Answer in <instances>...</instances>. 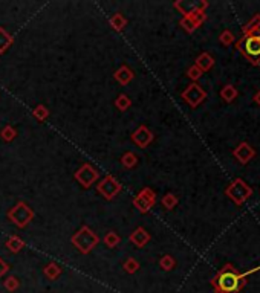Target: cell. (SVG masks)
Wrapping results in <instances>:
<instances>
[{
    "mask_svg": "<svg viewBox=\"0 0 260 293\" xmlns=\"http://www.w3.org/2000/svg\"><path fill=\"white\" fill-rule=\"evenodd\" d=\"M202 70L199 69V68H197V66H190L189 68V70H187V76H189V78L191 80V81H197V80H199L201 78V76H202Z\"/></svg>",
    "mask_w": 260,
    "mask_h": 293,
    "instance_id": "d6a6232c",
    "label": "cell"
},
{
    "mask_svg": "<svg viewBox=\"0 0 260 293\" xmlns=\"http://www.w3.org/2000/svg\"><path fill=\"white\" fill-rule=\"evenodd\" d=\"M126 24H127V19L122 14H119V12H117V14H114L112 17H110V26H112L117 32L124 31Z\"/></svg>",
    "mask_w": 260,
    "mask_h": 293,
    "instance_id": "ffe728a7",
    "label": "cell"
},
{
    "mask_svg": "<svg viewBox=\"0 0 260 293\" xmlns=\"http://www.w3.org/2000/svg\"><path fill=\"white\" fill-rule=\"evenodd\" d=\"M225 194L228 196V199H231L234 203H236L237 206H240L253 196V188L246 185L245 180L236 179L225 189Z\"/></svg>",
    "mask_w": 260,
    "mask_h": 293,
    "instance_id": "277c9868",
    "label": "cell"
},
{
    "mask_svg": "<svg viewBox=\"0 0 260 293\" xmlns=\"http://www.w3.org/2000/svg\"><path fill=\"white\" fill-rule=\"evenodd\" d=\"M71 243L75 246L83 255H88L91 253L96 245L100 243V238L92 231L89 226H81L78 231L71 237Z\"/></svg>",
    "mask_w": 260,
    "mask_h": 293,
    "instance_id": "7a4b0ae2",
    "label": "cell"
},
{
    "mask_svg": "<svg viewBox=\"0 0 260 293\" xmlns=\"http://www.w3.org/2000/svg\"><path fill=\"white\" fill-rule=\"evenodd\" d=\"M220 96H222V99L225 101V103H233V101L237 98V89L234 86H231V84H227V86L222 87Z\"/></svg>",
    "mask_w": 260,
    "mask_h": 293,
    "instance_id": "d6986e66",
    "label": "cell"
},
{
    "mask_svg": "<svg viewBox=\"0 0 260 293\" xmlns=\"http://www.w3.org/2000/svg\"><path fill=\"white\" fill-rule=\"evenodd\" d=\"M161 203H163V206L165 208V209H173V208H176V205L179 203V199H178V196H175L173 193H167L164 197H163V200H161Z\"/></svg>",
    "mask_w": 260,
    "mask_h": 293,
    "instance_id": "d4e9b609",
    "label": "cell"
},
{
    "mask_svg": "<svg viewBox=\"0 0 260 293\" xmlns=\"http://www.w3.org/2000/svg\"><path fill=\"white\" fill-rule=\"evenodd\" d=\"M243 283L245 281L239 278V273L234 270L231 264H227L212 281L216 293H236L237 290H240Z\"/></svg>",
    "mask_w": 260,
    "mask_h": 293,
    "instance_id": "6da1fadb",
    "label": "cell"
},
{
    "mask_svg": "<svg viewBox=\"0 0 260 293\" xmlns=\"http://www.w3.org/2000/svg\"><path fill=\"white\" fill-rule=\"evenodd\" d=\"M121 183L117 180V177L107 174L106 177L96 183V191L100 193L106 200H112L114 197H117V194L121 191Z\"/></svg>",
    "mask_w": 260,
    "mask_h": 293,
    "instance_id": "8992f818",
    "label": "cell"
},
{
    "mask_svg": "<svg viewBox=\"0 0 260 293\" xmlns=\"http://www.w3.org/2000/svg\"><path fill=\"white\" fill-rule=\"evenodd\" d=\"M219 40H220V43H222V45L230 46V45H233V43H234V40H236V37H234V34H233L231 31L225 29L224 32H222V34L219 35Z\"/></svg>",
    "mask_w": 260,
    "mask_h": 293,
    "instance_id": "1f68e13d",
    "label": "cell"
},
{
    "mask_svg": "<svg viewBox=\"0 0 260 293\" xmlns=\"http://www.w3.org/2000/svg\"><path fill=\"white\" fill-rule=\"evenodd\" d=\"M173 6L185 17V16L193 14L196 11H205L208 6V2H205V0H179V2L173 3Z\"/></svg>",
    "mask_w": 260,
    "mask_h": 293,
    "instance_id": "30bf717a",
    "label": "cell"
},
{
    "mask_svg": "<svg viewBox=\"0 0 260 293\" xmlns=\"http://www.w3.org/2000/svg\"><path fill=\"white\" fill-rule=\"evenodd\" d=\"M61 272H63V269H61V267H60L57 263H54V261H51L49 264H46V266H45V269H43L45 276H46L47 279H51V281L57 279V278L61 275Z\"/></svg>",
    "mask_w": 260,
    "mask_h": 293,
    "instance_id": "e0dca14e",
    "label": "cell"
},
{
    "mask_svg": "<svg viewBox=\"0 0 260 293\" xmlns=\"http://www.w3.org/2000/svg\"><path fill=\"white\" fill-rule=\"evenodd\" d=\"M179 24L181 26L187 31V32H193V31H196L197 28L194 26V23H193V20L190 19V17H182L181 19V22H179Z\"/></svg>",
    "mask_w": 260,
    "mask_h": 293,
    "instance_id": "836d02e7",
    "label": "cell"
},
{
    "mask_svg": "<svg viewBox=\"0 0 260 293\" xmlns=\"http://www.w3.org/2000/svg\"><path fill=\"white\" fill-rule=\"evenodd\" d=\"M182 99L187 103L191 109H196L201 103H204L205 98H207V92L204 89L197 84V83H191L185 90L181 93Z\"/></svg>",
    "mask_w": 260,
    "mask_h": 293,
    "instance_id": "ba28073f",
    "label": "cell"
},
{
    "mask_svg": "<svg viewBox=\"0 0 260 293\" xmlns=\"http://www.w3.org/2000/svg\"><path fill=\"white\" fill-rule=\"evenodd\" d=\"M259 22H260V14H257V16H254L253 17V20H250L248 22V24H245L243 26V35L245 37H250V34L257 28V24H259Z\"/></svg>",
    "mask_w": 260,
    "mask_h": 293,
    "instance_id": "4dcf8cb0",
    "label": "cell"
},
{
    "mask_svg": "<svg viewBox=\"0 0 260 293\" xmlns=\"http://www.w3.org/2000/svg\"><path fill=\"white\" fill-rule=\"evenodd\" d=\"M136 163H138V156L132 151H127L121 156V165L124 168H133Z\"/></svg>",
    "mask_w": 260,
    "mask_h": 293,
    "instance_id": "44dd1931",
    "label": "cell"
},
{
    "mask_svg": "<svg viewBox=\"0 0 260 293\" xmlns=\"http://www.w3.org/2000/svg\"><path fill=\"white\" fill-rule=\"evenodd\" d=\"M239 50L245 54V57L251 60V63L254 65H260V38L257 37H246L243 47H240Z\"/></svg>",
    "mask_w": 260,
    "mask_h": 293,
    "instance_id": "9c48e42d",
    "label": "cell"
},
{
    "mask_svg": "<svg viewBox=\"0 0 260 293\" xmlns=\"http://www.w3.org/2000/svg\"><path fill=\"white\" fill-rule=\"evenodd\" d=\"M150 234H148L145 229L142 227V226H140V227H136L135 231L129 235V240H130V243L132 245H135L136 248H144L148 241H150Z\"/></svg>",
    "mask_w": 260,
    "mask_h": 293,
    "instance_id": "4fadbf2b",
    "label": "cell"
},
{
    "mask_svg": "<svg viewBox=\"0 0 260 293\" xmlns=\"http://www.w3.org/2000/svg\"><path fill=\"white\" fill-rule=\"evenodd\" d=\"M98 177H100V173L92 163H83L75 171V180L86 189L91 188L98 180Z\"/></svg>",
    "mask_w": 260,
    "mask_h": 293,
    "instance_id": "52a82bcc",
    "label": "cell"
},
{
    "mask_svg": "<svg viewBox=\"0 0 260 293\" xmlns=\"http://www.w3.org/2000/svg\"><path fill=\"white\" fill-rule=\"evenodd\" d=\"M122 269H124L127 273H130V275H133V273H136L140 270V263L136 261L135 258H127L124 263H122Z\"/></svg>",
    "mask_w": 260,
    "mask_h": 293,
    "instance_id": "83f0119b",
    "label": "cell"
},
{
    "mask_svg": "<svg viewBox=\"0 0 260 293\" xmlns=\"http://www.w3.org/2000/svg\"><path fill=\"white\" fill-rule=\"evenodd\" d=\"M32 116L37 121H46L47 116H49V110H47V107L45 104H39L32 110Z\"/></svg>",
    "mask_w": 260,
    "mask_h": 293,
    "instance_id": "484cf974",
    "label": "cell"
},
{
    "mask_svg": "<svg viewBox=\"0 0 260 293\" xmlns=\"http://www.w3.org/2000/svg\"><path fill=\"white\" fill-rule=\"evenodd\" d=\"M159 266H161V269H164L165 272H170V270L175 269V266H176V260L173 258L171 255H164L163 258L159 260Z\"/></svg>",
    "mask_w": 260,
    "mask_h": 293,
    "instance_id": "4316f807",
    "label": "cell"
},
{
    "mask_svg": "<svg viewBox=\"0 0 260 293\" xmlns=\"http://www.w3.org/2000/svg\"><path fill=\"white\" fill-rule=\"evenodd\" d=\"M185 17H190L191 20H193V23H194V26L196 28H199L201 24L207 20V14H205V11H196V12H193V14H190V16H185Z\"/></svg>",
    "mask_w": 260,
    "mask_h": 293,
    "instance_id": "f546056e",
    "label": "cell"
},
{
    "mask_svg": "<svg viewBox=\"0 0 260 293\" xmlns=\"http://www.w3.org/2000/svg\"><path fill=\"white\" fill-rule=\"evenodd\" d=\"M132 203H133V206L138 209L140 212L145 214V212H148V211H150L155 206V203H156V193H155L152 188H142L140 193H138V196H136L132 200Z\"/></svg>",
    "mask_w": 260,
    "mask_h": 293,
    "instance_id": "5b68a950",
    "label": "cell"
},
{
    "mask_svg": "<svg viewBox=\"0 0 260 293\" xmlns=\"http://www.w3.org/2000/svg\"><path fill=\"white\" fill-rule=\"evenodd\" d=\"M5 245H6L8 250H11L12 253H17V252H20V250L24 248V241H23L19 235H11V237L5 241Z\"/></svg>",
    "mask_w": 260,
    "mask_h": 293,
    "instance_id": "ac0fdd59",
    "label": "cell"
},
{
    "mask_svg": "<svg viewBox=\"0 0 260 293\" xmlns=\"http://www.w3.org/2000/svg\"><path fill=\"white\" fill-rule=\"evenodd\" d=\"M3 287L8 290V292H16L19 287H20V281H19V278L17 276H14V275H11V276H8L5 281H3Z\"/></svg>",
    "mask_w": 260,
    "mask_h": 293,
    "instance_id": "f1b7e54d",
    "label": "cell"
},
{
    "mask_svg": "<svg viewBox=\"0 0 260 293\" xmlns=\"http://www.w3.org/2000/svg\"><path fill=\"white\" fill-rule=\"evenodd\" d=\"M194 66H197L202 72H208L210 69H213V66H214V58L210 55L208 52H202L199 57L196 58Z\"/></svg>",
    "mask_w": 260,
    "mask_h": 293,
    "instance_id": "9a60e30c",
    "label": "cell"
},
{
    "mask_svg": "<svg viewBox=\"0 0 260 293\" xmlns=\"http://www.w3.org/2000/svg\"><path fill=\"white\" fill-rule=\"evenodd\" d=\"M233 156L236 158L242 165H246L250 160H253L256 158V150L248 142H240L233 150Z\"/></svg>",
    "mask_w": 260,
    "mask_h": 293,
    "instance_id": "7c38bea8",
    "label": "cell"
},
{
    "mask_svg": "<svg viewBox=\"0 0 260 293\" xmlns=\"http://www.w3.org/2000/svg\"><path fill=\"white\" fill-rule=\"evenodd\" d=\"M130 139H132V142H133L136 147L147 148L148 145H150V144L153 142L155 135H153V132H152L150 129H147L145 125H141V127H138V129H136V130L133 132V135L130 136Z\"/></svg>",
    "mask_w": 260,
    "mask_h": 293,
    "instance_id": "8fae6325",
    "label": "cell"
},
{
    "mask_svg": "<svg viewBox=\"0 0 260 293\" xmlns=\"http://www.w3.org/2000/svg\"><path fill=\"white\" fill-rule=\"evenodd\" d=\"M6 217H8V220L11 223H14L17 227L23 229V227H26L32 222L34 211H32V208L28 205V203L17 202L16 205L8 211Z\"/></svg>",
    "mask_w": 260,
    "mask_h": 293,
    "instance_id": "3957f363",
    "label": "cell"
},
{
    "mask_svg": "<svg viewBox=\"0 0 260 293\" xmlns=\"http://www.w3.org/2000/svg\"><path fill=\"white\" fill-rule=\"evenodd\" d=\"M0 137H2L5 142H11L17 137V130L12 125H5L3 129L0 130Z\"/></svg>",
    "mask_w": 260,
    "mask_h": 293,
    "instance_id": "cb8c5ba5",
    "label": "cell"
},
{
    "mask_svg": "<svg viewBox=\"0 0 260 293\" xmlns=\"http://www.w3.org/2000/svg\"><path fill=\"white\" fill-rule=\"evenodd\" d=\"M114 78H115L121 86H127V84L135 78V73H133V70H132L129 66L122 65V66L114 73Z\"/></svg>",
    "mask_w": 260,
    "mask_h": 293,
    "instance_id": "5bb4252c",
    "label": "cell"
},
{
    "mask_svg": "<svg viewBox=\"0 0 260 293\" xmlns=\"http://www.w3.org/2000/svg\"><path fill=\"white\" fill-rule=\"evenodd\" d=\"M103 241H104V245L107 246V248H110V249H114V248H117L118 245H119V241H121V237L115 232V231H109L106 235H104V238H103Z\"/></svg>",
    "mask_w": 260,
    "mask_h": 293,
    "instance_id": "7402d4cb",
    "label": "cell"
},
{
    "mask_svg": "<svg viewBox=\"0 0 260 293\" xmlns=\"http://www.w3.org/2000/svg\"><path fill=\"white\" fill-rule=\"evenodd\" d=\"M130 106H132V99H130L127 95H124V93L118 95V98L115 99V107H117L119 112H126V110H129Z\"/></svg>",
    "mask_w": 260,
    "mask_h": 293,
    "instance_id": "603a6c76",
    "label": "cell"
},
{
    "mask_svg": "<svg viewBox=\"0 0 260 293\" xmlns=\"http://www.w3.org/2000/svg\"><path fill=\"white\" fill-rule=\"evenodd\" d=\"M8 272H9V264L0 257V278H2L3 275H6Z\"/></svg>",
    "mask_w": 260,
    "mask_h": 293,
    "instance_id": "e575fe53",
    "label": "cell"
},
{
    "mask_svg": "<svg viewBox=\"0 0 260 293\" xmlns=\"http://www.w3.org/2000/svg\"><path fill=\"white\" fill-rule=\"evenodd\" d=\"M253 99H254L256 103L260 106V90H259V92H256V95H254V98H253Z\"/></svg>",
    "mask_w": 260,
    "mask_h": 293,
    "instance_id": "d590c367",
    "label": "cell"
},
{
    "mask_svg": "<svg viewBox=\"0 0 260 293\" xmlns=\"http://www.w3.org/2000/svg\"><path fill=\"white\" fill-rule=\"evenodd\" d=\"M12 43H14V37L8 34V31L5 28L0 26V55L5 54Z\"/></svg>",
    "mask_w": 260,
    "mask_h": 293,
    "instance_id": "2e32d148",
    "label": "cell"
}]
</instances>
